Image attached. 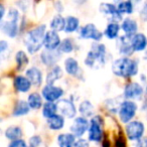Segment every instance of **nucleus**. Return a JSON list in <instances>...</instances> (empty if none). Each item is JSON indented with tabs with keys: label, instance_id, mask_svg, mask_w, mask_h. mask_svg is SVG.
Here are the masks:
<instances>
[{
	"label": "nucleus",
	"instance_id": "nucleus-17",
	"mask_svg": "<svg viewBox=\"0 0 147 147\" xmlns=\"http://www.w3.org/2000/svg\"><path fill=\"white\" fill-rule=\"evenodd\" d=\"M13 85H14V88L16 90V92L18 93H27L29 92L31 86V82L28 80L26 76H21L18 75L14 78L13 80Z\"/></svg>",
	"mask_w": 147,
	"mask_h": 147
},
{
	"label": "nucleus",
	"instance_id": "nucleus-44",
	"mask_svg": "<svg viewBox=\"0 0 147 147\" xmlns=\"http://www.w3.org/2000/svg\"><path fill=\"white\" fill-rule=\"evenodd\" d=\"M4 13H5L4 5H1L0 6V18H1V20H3V18H4Z\"/></svg>",
	"mask_w": 147,
	"mask_h": 147
},
{
	"label": "nucleus",
	"instance_id": "nucleus-32",
	"mask_svg": "<svg viewBox=\"0 0 147 147\" xmlns=\"http://www.w3.org/2000/svg\"><path fill=\"white\" fill-rule=\"evenodd\" d=\"M4 135L8 140L13 141L16 139H20L22 136V129L19 126H9L5 130Z\"/></svg>",
	"mask_w": 147,
	"mask_h": 147
},
{
	"label": "nucleus",
	"instance_id": "nucleus-35",
	"mask_svg": "<svg viewBox=\"0 0 147 147\" xmlns=\"http://www.w3.org/2000/svg\"><path fill=\"white\" fill-rule=\"evenodd\" d=\"M59 49L61 53H71L75 49V42L71 38H65L61 40Z\"/></svg>",
	"mask_w": 147,
	"mask_h": 147
},
{
	"label": "nucleus",
	"instance_id": "nucleus-27",
	"mask_svg": "<svg viewBox=\"0 0 147 147\" xmlns=\"http://www.w3.org/2000/svg\"><path fill=\"white\" fill-rule=\"evenodd\" d=\"M42 99L43 97L40 96V94L34 92V93H31L28 96L27 103H28L30 109H32V110H38V109H40L43 106Z\"/></svg>",
	"mask_w": 147,
	"mask_h": 147
},
{
	"label": "nucleus",
	"instance_id": "nucleus-50",
	"mask_svg": "<svg viewBox=\"0 0 147 147\" xmlns=\"http://www.w3.org/2000/svg\"><path fill=\"white\" fill-rule=\"evenodd\" d=\"M29 147H31V146H29Z\"/></svg>",
	"mask_w": 147,
	"mask_h": 147
},
{
	"label": "nucleus",
	"instance_id": "nucleus-25",
	"mask_svg": "<svg viewBox=\"0 0 147 147\" xmlns=\"http://www.w3.org/2000/svg\"><path fill=\"white\" fill-rule=\"evenodd\" d=\"M47 126L53 131H59L65 127V117L61 114L55 115L51 118L47 119Z\"/></svg>",
	"mask_w": 147,
	"mask_h": 147
},
{
	"label": "nucleus",
	"instance_id": "nucleus-7",
	"mask_svg": "<svg viewBox=\"0 0 147 147\" xmlns=\"http://www.w3.org/2000/svg\"><path fill=\"white\" fill-rule=\"evenodd\" d=\"M126 135L129 140L131 141H138L143 137L145 132V126L141 121L134 120L129 122L126 125Z\"/></svg>",
	"mask_w": 147,
	"mask_h": 147
},
{
	"label": "nucleus",
	"instance_id": "nucleus-2",
	"mask_svg": "<svg viewBox=\"0 0 147 147\" xmlns=\"http://www.w3.org/2000/svg\"><path fill=\"white\" fill-rule=\"evenodd\" d=\"M138 61L129 57L117 59L112 63V71L120 78H131L138 74Z\"/></svg>",
	"mask_w": 147,
	"mask_h": 147
},
{
	"label": "nucleus",
	"instance_id": "nucleus-11",
	"mask_svg": "<svg viewBox=\"0 0 147 147\" xmlns=\"http://www.w3.org/2000/svg\"><path fill=\"white\" fill-rule=\"evenodd\" d=\"M65 94V91L61 87H55V85H45L41 91L43 99L47 102H53L59 101Z\"/></svg>",
	"mask_w": 147,
	"mask_h": 147
},
{
	"label": "nucleus",
	"instance_id": "nucleus-23",
	"mask_svg": "<svg viewBox=\"0 0 147 147\" xmlns=\"http://www.w3.org/2000/svg\"><path fill=\"white\" fill-rule=\"evenodd\" d=\"M57 140L59 147H73L77 139L73 133H61L57 136Z\"/></svg>",
	"mask_w": 147,
	"mask_h": 147
},
{
	"label": "nucleus",
	"instance_id": "nucleus-47",
	"mask_svg": "<svg viewBox=\"0 0 147 147\" xmlns=\"http://www.w3.org/2000/svg\"><path fill=\"white\" fill-rule=\"evenodd\" d=\"M144 59H146L147 61V49L145 51V53H144Z\"/></svg>",
	"mask_w": 147,
	"mask_h": 147
},
{
	"label": "nucleus",
	"instance_id": "nucleus-29",
	"mask_svg": "<svg viewBox=\"0 0 147 147\" xmlns=\"http://www.w3.org/2000/svg\"><path fill=\"white\" fill-rule=\"evenodd\" d=\"M49 26H51V30L57 31V32H59V31H63L65 27V18L61 16V14L55 15L51 20Z\"/></svg>",
	"mask_w": 147,
	"mask_h": 147
},
{
	"label": "nucleus",
	"instance_id": "nucleus-3",
	"mask_svg": "<svg viewBox=\"0 0 147 147\" xmlns=\"http://www.w3.org/2000/svg\"><path fill=\"white\" fill-rule=\"evenodd\" d=\"M107 49L106 45L95 41L92 45L91 51H88L85 59V65L91 69H98L106 63L107 59Z\"/></svg>",
	"mask_w": 147,
	"mask_h": 147
},
{
	"label": "nucleus",
	"instance_id": "nucleus-39",
	"mask_svg": "<svg viewBox=\"0 0 147 147\" xmlns=\"http://www.w3.org/2000/svg\"><path fill=\"white\" fill-rule=\"evenodd\" d=\"M140 17L144 21H147V0H145L144 4H143L142 8L140 11Z\"/></svg>",
	"mask_w": 147,
	"mask_h": 147
},
{
	"label": "nucleus",
	"instance_id": "nucleus-49",
	"mask_svg": "<svg viewBox=\"0 0 147 147\" xmlns=\"http://www.w3.org/2000/svg\"><path fill=\"white\" fill-rule=\"evenodd\" d=\"M146 91H147V88H146Z\"/></svg>",
	"mask_w": 147,
	"mask_h": 147
},
{
	"label": "nucleus",
	"instance_id": "nucleus-20",
	"mask_svg": "<svg viewBox=\"0 0 147 147\" xmlns=\"http://www.w3.org/2000/svg\"><path fill=\"white\" fill-rule=\"evenodd\" d=\"M121 29L124 31L125 34L134 35L135 33H137V30H138V23L134 19L130 18V17H127V18H125L122 21Z\"/></svg>",
	"mask_w": 147,
	"mask_h": 147
},
{
	"label": "nucleus",
	"instance_id": "nucleus-41",
	"mask_svg": "<svg viewBox=\"0 0 147 147\" xmlns=\"http://www.w3.org/2000/svg\"><path fill=\"white\" fill-rule=\"evenodd\" d=\"M18 6L22 11H26L27 7H28V2H27V0H19Z\"/></svg>",
	"mask_w": 147,
	"mask_h": 147
},
{
	"label": "nucleus",
	"instance_id": "nucleus-30",
	"mask_svg": "<svg viewBox=\"0 0 147 147\" xmlns=\"http://www.w3.org/2000/svg\"><path fill=\"white\" fill-rule=\"evenodd\" d=\"M79 111H80L81 116L83 117H86V118L94 117V106L88 100H85L81 103L79 106Z\"/></svg>",
	"mask_w": 147,
	"mask_h": 147
},
{
	"label": "nucleus",
	"instance_id": "nucleus-13",
	"mask_svg": "<svg viewBox=\"0 0 147 147\" xmlns=\"http://www.w3.org/2000/svg\"><path fill=\"white\" fill-rule=\"evenodd\" d=\"M144 90L139 83L131 82L126 85L124 89V98L126 100H138L142 97Z\"/></svg>",
	"mask_w": 147,
	"mask_h": 147
},
{
	"label": "nucleus",
	"instance_id": "nucleus-19",
	"mask_svg": "<svg viewBox=\"0 0 147 147\" xmlns=\"http://www.w3.org/2000/svg\"><path fill=\"white\" fill-rule=\"evenodd\" d=\"M131 41L134 51H146L147 47V36L143 33H135L134 35H131Z\"/></svg>",
	"mask_w": 147,
	"mask_h": 147
},
{
	"label": "nucleus",
	"instance_id": "nucleus-34",
	"mask_svg": "<svg viewBox=\"0 0 147 147\" xmlns=\"http://www.w3.org/2000/svg\"><path fill=\"white\" fill-rule=\"evenodd\" d=\"M117 8L122 14H132L134 11V3L130 0H122L117 3Z\"/></svg>",
	"mask_w": 147,
	"mask_h": 147
},
{
	"label": "nucleus",
	"instance_id": "nucleus-43",
	"mask_svg": "<svg viewBox=\"0 0 147 147\" xmlns=\"http://www.w3.org/2000/svg\"><path fill=\"white\" fill-rule=\"evenodd\" d=\"M55 10H57V12L61 13V11H63V4H61V1H57V2H55Z\"/></svg>",
	"mask_w": 147,
	"mask_h": 147
},
{
	"label": "nucleus",
	"instance_id": "nucleus-5",
	"mask_svg": "<svg viewBox=\"0 0 147 147\" xmlns=\"http://www.w3.org/2000/svg\"><path fill=\"white\" fill-rule=\"evenodd\" d=\"M137 110H138V107H137V104L134 101L125 99L120 104V107H119L118 110L120 121L122 123H124V124H128L135 117Z\"/></svg>",
	"mask_w": 147,
	"mask_h": 147
},
{
	"label": "nucleus",
	"instance_id": "nucleus-48",
	"mask_svg": "<svg viewBox=\"0 0 147 147\" xmlns=\"http://www.w3.org/2000/svg\"><path fill=\"white\" fill-rule=\"evenodd\" d=\"M146 118H147V115H146Z\"/></svg>",
	"mask_w": 147,
	"mask_h": 147
},
{
	"label": "nucleus",
	"instance_id": "nucleus-36",
	"mask_svg": "<svg viewBox=\"0 0 147 147\" xmlns=\"http://www.w3.org/2000/svg\"><path fill=\"white\" fill-rule=\"evenodd\" d=\"M7 147H27V143L25 140L20 138V139H16V140L11 141Z\"/></svg>",
	"mask_w": 147,
	"mask_h": 147
},
{
	"label": "nucleus",
	"instance_id": "nucleus-4",
	"mask_svg": "<svg viewBox=\"0 0 147 147\" xmlns=\"http://www.w3.org/2000/svg\"><path fill=\"white\" fill-rule=\"evenodd\" d=\"M19 11L16 8H10L7 12V20H1L0 28L6 36L14 38L19 32Z\"/></svg>",
	"mask_w": 147,
	"mask_h": 147
},
{
	"label": "nucleus",
	"instance_id": "nucleus-28",
	"mask_svg": "<svg viewBox=\"0 0 147 147\" xmlns=\"http://www.w3.org/2000/svg\"><path fill=\"white\" fill-rule=\"evenodd\" d=\"M80 28V20L76 16H67L65 18V33H73L77 31Z\"/></svg>",
	"mask_w": 147,
	"mask_h": 147
},
{
	"label": "nucleus",
	"instance_id": "nucleus-9",
	"mask_svg": "<svg viewBox=\"0 0 147 147\" xmlns=\"http://www.w3.org/2000/svg\"><path fill=\"white\" fill-rule=\"evenodd\" d=\"M79 36L83 39H92L94 41H100L103 37V33L95 26L93 23H87L79 30Z\"/></svg>",
	"mask_w": 147,
	"mask_h": 147
},
{
	"label": "nucleus",
	"instance_id": "nucleus-33",
	"mask_svg": "<svg viewBox=\"0 0 147 147\" xmlns=\"http://www.w3.org/2000/svg\"><path fill=\"white\" fill-rule=\"evenodd\" d=\"M28 57H27L26 53L23 51H18L15 55V63L17 65V69L18 71H23L28 65Z\"/></svg>",
	"mask_w": 147,
	"mask_h": 147
},
{
	"label": "nucleus",
	"instance_id": "nucleus-21",
	"mask_svg": "<svg viewBox=\"0 0 147 147\" xmlns=\"http://www.w3.org/2000/svg\"><path fill=\"white\" fill-rule=\"evenodd\" d=\"M65 69L67 74H69V76L77 77L80 73V67H79V63L76 59L74 57H67L65 59Z\"/></svg>",
	"mask_w": 147,
	"mask_h": 147
},
{
	"label": "nucleus",
	"instance_id": "nucleus-45",
	"mask_svg": "<svg viewBox=\"0 0 147 147\" xmlns=\"http://www.w3.org/2000/svg\"><path fill=\"white\" fill-rule=\"evenodd\" d=\"M87 1H88V0H74V2L77 3V4H84Z\"/></svg>",
	"mask_w": 147,
	"mask_h": 147
},
{
	"label": "nucleus",
	"instance_id": "nucleus-14",
	"mask_svg": "<svg viewBox=\"0 0 147 147\" xmlns=\"http://www.w3.org/2000/svg\"><path fill=\"white\" fill-rule=\"evenodd\" d=\"M61 53L59 49H43L40 53V61L47 67H53L61 59Z\"/></svg>",
	"mask_w": 147,
	"mask_h": 147
},
{
	"label": "nucleus",
	"instance_id": "nucleus-22",
	"mask_svg": "<svg viewBox=\"0 0 147 147\" xmlns=\"http://www.w3.org/2000/svg\"><path fill=\"white\" fill-rule=\"evenodd\" d=\"M63 77V69L59 65H55L51 67L49 71H47V78H45V82L47 85H53L57 80Z\"/></svg>",
	"mask_w": 147,
	"mask_h": 147
},
{
	"label": "nucleus",
	"instance_id": "nucleus-38",
	"mask_svg": "<svg viewBox=\"0 0 147 147\" xmlns=\"http://www.w3.org/2000/svg\"><path fill=\"white\" fill-rule=\"evenodd\" d=\"M73 147H90V143H89V140H86V139L83 138H79L78 140L75 142Z\"/></svg>",
	"mask_w": 147,
	"mask_h": 147
},
{
	"label": "nucleus",
	"instance_id": "nucleus-46",
	"mask_svg": "<svg viewBox=\"0 0 147 147\" xmlns=\"http://www.w3.org/2000/svg\"><path fill=\"white\" fill-rule=\"evenodd\" d=\"M130 1H132V2L135 3V4H138V3H140L142 0H130Z\"/></svg>",
	"mask_w": 147,
	"mask_h": 147
},
{
	"label": "nucleus",
	"instance_id": "nucleus-10",
	"mask_svg": "<svg viewBox=\"0 0 147 147\" xmlns=\"http://www.w3.org/2000/svg\"><path fill=\"white\" fill-rule=\"evenodd\" d=\"M89 127H90V122L88 119L86 117L79 116L75 118L73 124L69 127V131L76 137L81 138L87 131H89Z\"/></svg>",
	"mask_w": 147,
	"mask_h": 147
},
{
	"label": "nucleus",
	"instance_id": "nucleus-6",
	"mask_svg": "<svg viewBox=\"0 0 147 147\" xmlns=\"http://www.w3.org/2000/svg\"><path fill=\"white\" fill-rule=\"evenodd\" d=\"M104 135L103 131V118L99 115L92 117L88 131V139L92 142H101Z\"/></svg>",
	"mask_w": 147,
	"mask_h": 147
},
{
	"label": "nucleus",
	"instance_id": "nucleus-16",
	"mask_svg": "<svg viewBox=\"0 0 147 147\" xmlns=\"http://www.w3.org/2000/svg\"><path fill=\"white\" fill-rule=\"evenodd\" d=\"M61 37H59V33L57 31L49 30L47 31L45 36V41H43V47L45 49H51V51H55L61 45Z\"/></svg>",
	"mask_w": 147,
	"mask_h": 147
},
{
	"label": "nucleus",
	"instance_id": "nucleus-42",
	"mask_svg": "<svg viewBox=\"0 0 147 147\" xmlns=\"http://www.w3.org/2000/svg\"><path fill=\"white\" fill-rule=\"evenodd\" d=\"M136 147H147V137H142L140 140L137 141Z\"/></svg>",
	"mask_w": 147,
	"mask_h": 147
},
{
	"label": "nucleus",
	"instance_id": "nucleus-15",
	"mask_svg": "<svg viewBox=\"0 0 147 147\" xmlns=\"http://www.w3.org/2000/svg\"><path fill=\"white\" fill-rule=\"evenodd\" d=\"M117 49L120 55L124 57H130L134 53L132 41H131V35L124 34L120 36L117 41Z\"/></svg>",
	"mask_w": 147,
	"mask_h": 147
},
{
	"label": "nucleus",
	"instance_id": "nucleus-1",
	"mask_svg": "<svg viewBox=\"0 0 147 147\" xmlns=\"http://www.w3.org/2000/svg\"><path fill=\"white\" fill-rule=\"evenodd\" d=\"M45 33H47V26L45 24H40L30 29L25 34L23 43L29 53L34 55L40 51V49L43 47Z\"/></svg>",
	"mask_w": 147,
	"mask_h": 147
},
{
	"label": "nucleus",
	"instance_id": "nucleus-26",
	"mask_svg": "<svg viewBox=\"0 0 147 147\" xmlns=\"http://www.w3.org/2000/svg\"><path fill=\"white\" fill-rule=\"evenodd\" d=\"M121 26L118 22H109L104 30V35L109 39H115L119 36Z\"/></svg>",
	"mask_w": 147,
	"mask_h": 147
},
{
	"label": "nucleus",
	"instance_id": "nucleus-24",
	"mask_svg": "<svg viewBox=\"0 0 147 147\" xmlns=\"http://www.w3.org/2000/svg\"><path fill=\"white\" fill-rule=\"evenodd\" d=\"M30 111V107H29L27 101L24 100H19L16 102L14 108L12 111V115L14 117H21L27 115Z\"/></svg>",
	"mask_w": 147,
	"mask_h": 147
},
{
	"label": "nucleus",
	"instance_id": "nucleus-31",
	"mask_svg": "<svg viewBox=\"0 0 147 147\" xmlns=\"http://www.w3.org/2000/svg\"><path fill=\"white\" fill-rule=\"evenodd\" d=\"M59 108H57V104L53 102H45L42 106V116L45 118L49 119L57 115Z\"/></svg>",
	"mask_w": 147,
	"mask_h": 147
},
{
	"label": "nucleus",
	"instance_id": "nucleus-40",
	"mask_svg": "<svg viewBox=\"0 0 147 147\" xmlns=\"http://www.w3.org/2000/svg\"><path fill=\"white\" fill-rule=\"evenodd\" d=\"M8 47H9L8 43H7L5 40L0 41V53H1V55H3L5 51H8Z\"/></svg>",
	"mask_w": 147,
	"mask_h": 147
},
{
	"label": "nucleus",
	"instance_id": "nucleus-8",
	"mask_svg": "<svg viewBox=\"0 0 147 147\" xmlns=\"http://www.w3.org/2000/svg\"><path fill=\"white\" fill-rule=\"evenodd\" d=\"M100 9L101 13L107 16L110 19V22H120L123 19L122 17V13L118 10L116 4H113V3H107V2H103L100 4Z\"/></svg>",
	"mask_w": 147,
	"mask_h": 147
},
{
	"label": "nucleus",
	"instance_id": "nucleus-37",
	"mask_svg": "<svg viewBox=\"0 0 147 147\" xmlns=\"http://www.w3.org/2000/svg\"><path fill=\"white\" fill-rule=\"evenodd\" d=\"M41 144V138L40 136H37V135H34V136L30 137L29 139V146L31 147H39Z\"/></svg>",
	"mask_w": 147,
	"mask_h": 147
},
{
	"label": "nucleus",
	"instance_id": "nucleus-12",
	"mask_svg": "<svg viewBox=\"0 0 147 147\" xmlns=\"http://www.w3.org/2000/svg\"><path fill=\"white\" fill-rule=\"evenodd\" d=\"M57 104L59 113L65 118L71 119L74 117H76L77 108L73 103V101L69 100V99H61L59 101H57Z\"/></svg>",
	"mask_w": 147,
	"mask_h": 147
},
{
	"label": "nucleus",
	"instance_id": "nucleus-18",
	"mask_svg": "<svg viewBox=\"0 0 147 147\" xmlns=\"http://www.w3.org/2000/svg\"><path fill=\"white\" fill-rule=\"evenodd\" d=\"M25 76L28 78V80L31 82L32 86L39 87L42 84V80H43L42 71L37 67H31L29 69H27Z\"/></svg>",
	"mask_w": 147,
	"mask_h": 147
}]
</instances>
